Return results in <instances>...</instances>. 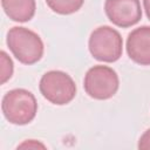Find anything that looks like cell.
<instances>
[{
	"label": "cell",
	"mask_w": 150,
	"mask_h": 150,
	"mask_svg": "<svg viewBox=\"0 0 150 150\" xmlns=\"http://www.w3.org/2000/svg\"><path fill=\"white\" fill-rule=\"evenodd\" d=\"M1 109L9 123L25 125L34 120L38 112V103L35 96L29 90L16 88L5 94Z\"/></svg>",
	"instance_id": "obj_1"
},
{
	"label": "cell",
	"mask_w": 150,
	"mask_h": 150,
	"mask_svg": "<svg viewBox=\"0 0 150 150\" xmlns=\"http://www.w3.org/2000/svg\"><path fill=\"white\" fill-rule=\"evenodd\" d=\"M7 46L15 59L23 64H34L43 55L41 38L26 27H13L7 33Z\"/></svg>",
	"instance_id": "obj_2"
},
{
	"label": "cell",
	"mask_w": 150,
	"mask_h": 150,
	"mask_svg": "<svg viewBox=\"0 0 150 150\" xmlns=\"http://www.w3.org/2000/svg\"><path fill=\"white\" fill-rule=\"evenodd\" d=\"M88 47L94 59L102 62H115L122 56L123 40L115 28L101 26L91 32Z\"/></svg>",
	"instance_id": "obj_3"
},
{
	"label": "cell",
	"mask_w": 150,
	"mask_h": 150,
	"mask_svg": "<svg viewBox=\"0 0 150 150\" xmlns=\"http://www.w3.org/2000/svg\"><path fill=\"white\" fill-rule=\"evenodd\" d=\"M39 88L42 96L56 105L69 103L76 95V84L74 80L61 70H50L43 74Z\"/></svg>",
	"instance_id": "obj_4"
},
{
	"label": "cell",
	"mask_w": 150,
	"mask_h": 150,
	"mask_svg": "<svg viewBox=\"0 0 150 150\" xmlns=\"http://www.w3.org/2000/svg\"><path fill=\"white\" fill-rule=\"evenodd\" d=\"M120 86L116 71L108 66H94L84 75L83 87L86 93L95 100H108L112 97Z\"/></svg>",
	"instance_id": "obj_5"
},
{
	"label": "cell",
	"mask_w": 150,
	"mask_h": 150,
	"mask_svg": "<svg viewBox=\"0 0 150 150\" xmlns=\"http://www.w3.org/2000/svg\"><path fill=\"white\" fill-rule=\"evenodd\" d=\"M104 11L108 19L122 28L136 25L142 18L139 0H105Z\"/></svg>",
	"instance_id": "obj_6"
},
{
	"label": "cell",
	"mask_w": 150,
	"mask_h": 150,
	"mask_svg": "<svg viewBox=\"0 0 150 150\" xmlns=\"http://www.w3.org/2000/svg\"><path fill=\"white\" fill-rule=\"evenodd\" d=\"M129 57L142 66L150 64V27L142 26L134 29L127 39Z\"/></svg>",
	"instance_id": "obj_7"
},
{
	"label": "cell",
	"mask_w": 150,
	"mask_h": 150,
	"mask_svg": "<svg viewBox=\"0 0 150 150\" xmlns=\"http://www.w3.org/2000/svg\"><path fill=\"white\" fill-rule=\"evenodd\" d=\"M1 6L6 15L16 22L29 21L36 9L35 0H1Z\"/></svg>",
	"instance_id": "obj_8"
},
{
	"label": "cell",
	"mask_w": 150,
	"mask_h": 150,
	"mask_svg": "<svg viewBox=\"0 0 150 150\" xmlns=\"http://www.w3.org/2000/svg\"><path fill=\"white\" fill-rule=\"evenodd\" d=\"M84 0H46L47 6L55 13L62 14V15H68L77 12Z\"/></svg>",
	"instance_id": "obj_9"
},
{
	"label": "cell",
	"mask_w": 150,
	"mask_h": 150,
	"mask_svg": "<svg viewBox=\"0 0 150 150\" xmlns=\"http://www.w3.org/2000/svg\"><path fill=\"white\" fill-rule=\"evenodd\" d=\"M0 61H1V83L4 84L13 75V61L4 50H1L0 53Z\"/></svg>",
	"instance_id": "obj_10"
},
{
	"label": "cell",
	"mask_w": 150,
	"mask_h": 150,
	"mask_svg": "<svg viewBox=\"0 0 150 150\" xmlns=\"http://www.w3.org/2000/svg\"><path fill=\"white\" fill-rule=\"evenodd\" d=\"M138 149H141V150H150V129L144 131V134L139 137Z\"/></svg>",
	"instance_id": "obj_11"
},
{
	"label": "cell",
	"mask_w": 150,
	"mask_h": 150,
	"mask_svg": "<svg viewBox=\"0 0 150 150\" xmlns=\"http://www.w3.org/2000/svg\"><path fill=\"white\" fill-rule=\"evenodd\" d=\"M18 148H46L42 143H39L38 141H34V139H29L22 144H20Z\"/></svg>",
	"instance_id": "obj_12"
},
{
	"label": "cell",
	"mask_w": 150,
	"mask_h": 150,
	"mask_svg": "<svg viewBox=\"0 0 150 150\" xmlns=\"http://www.w3.org/2000/svg\"><path fill=\"white\" fill-rule=\"evenodd\" d=\"M143 6H144V9H145L146 16L150 20V0H143Z\"/></svg>",
	"instance_id": "obj_13"
}]
</instances>
